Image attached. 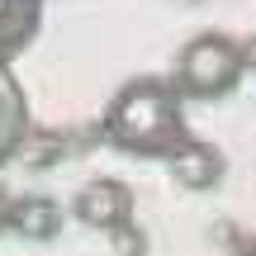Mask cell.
Returning a JSON list of instances; mask_svg holds the SVG:
<instances>
[{
    "mask_svg": "<svg viewBox=\"0 0 256 256\" xmlns=\"http://www.w3.org/2000/svg\"><path fill=\"white\" fill-rule=\"evenodd\" d=\"M100 133L114 152L138 162H171V152L190 138L185 124V95L176 76H133L110 95L100 114Z\"/></svg>",
    "mask_w": 256,
    "mask_h": 256,
    "instance_id": "6da1fadb",
    "label": "cell"
},
{
    "mask_svg": "<svg viewBox=\"0 0 256 256\" xmlns=\"http://www.w3.org/2000/svg\"><path fill=\"white\" fill-rule=\"evenodd\" d=\"M242 72H247V57H242V43L228 34H194L190 43H180L176 52V86H180L185 100H223L242 86Z\"/></svg>",
    "mask_w": 256,
    "mask_h": 256,
    "instance_id": "7a4b0ae2",
    "label": "cell"
},
{
    "mask_svg": "<svg viewBox=\"0 0 256 256\" xmlns=\"http://www.w3.org/2000/svg\"><path fill=\"white\" fill-rule=\"evenodd\" d=\"M133 185L119 180V176H95V180H86L81 190H76L72 200V218L81 223V228H95V232H114L124 228L128 218H133Z\"/></svg>",
    "mask_w": 256,
    "mask_h": 256,
    "instance_id": "3957f363",
    "label": "cell"
},
{
    "mask_svg": "<svg viewBox=\"0 0 256 256\" xmlns=\"http://www.w3.org/2000/svg\"><path fill=\"white\" fill-rule=\"evenodd\" d=\"M166 171H171L176 185H185V190L194 194H209L223 185V171H228V156H223L218 142H204V138H185L180 147L171 152V162H166Z\"/></svg>",
    "mask_w": 256,
    "mask_h": 256,
    "instance_id": "277c9868",
    "label": "cell"
},
{
    "mask_svg": "<svg viewBox=\"0 0 256 256\" xmlns=\"http://www.w3.org/2000/svg\"><path fill=\"white\" fill-rule=\"evenodd\" d=\"M28 133H34L28 95H24V86H19L14 66L0 62V166L19 156V147L28 142Z\"/></svg>",
    "mask_w": 256,
    "mask_h": 256,
    "instance_id": "5b68a950",
    "label": "cell"
},
{
    "mask_svg": "<svg viewBox=\"0 0 256 256\" xmlns=\"http://www.w3.org/2000/svg\"><path fill=\"white\" fill-rule=\"evenodd\" d=\"M48 0H0V62H14L19 52H28L43 28Z\"/></svg>",
    "mask_w": 256,
    "mask_h": 256,
    "instance_id": "8992f818",
    "label": "cell"
},
{
    "mask_svg": "<svg viewBox=\"0 0 256 256\" xmlns=\"http://www.w3.org/2000/svg\"><path fill=\"white\" fill-rule=\"evenodd\" d=\"M66 214L57 200H48V194H19L14 200V218H10V232L24 242H52L57 232H62Z\"/></svg>",
    "mask_w": 256,
    "mask_h": 256,
    "instance_id": "52a82bcc",
    "label": "cell"
},
{
    "mask_svg": "<svg viewBox=\"0 0 256 256\" xmlns=\"http://www.w3.org/2000/svg\"><path fill=\"white\" fill-rule=\"evenodd\" d=\"M10 218H14V200H10V194L0 190V238L10 232Z\"/></svg>",
    "mask_w": 256,
    "mask_h": 256,
    "instance_id": "ba28073f",
    "label": "cell"
},
{
    "mask_svg": "<svg viewBox=\"0 0 256 256\" xmlns=\"http://www.w3.org/2000/svg\"><path fill=\"white\" fill-rule=\"evenodd\" d=\"M242 57H247V66H256V38H247V43H242Z\"/></svg>",
    "mask_w": 256,
    "mask_h": 256,
    "instance_id": "9c48e42d",
    "label": "cell"
},
{
    "mask_svg": "<svg viewBox=\"0 0 256 256\" xmlns=\"http://www.w3.org/2000/svg\"><path fill=\"white\" fill-rule=\"evenodd\" d=\"M238 256H256V238H247V242H242V247H238Z\"/></svg>",
    "mask_w": 256,
    "mask_h": 256,
    "instance_id": "30bf717a",
    "label": "cell"
}]
</instances>
